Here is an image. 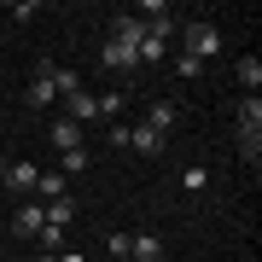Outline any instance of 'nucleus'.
<instances>
[{"label":"nucleus","mask_w":262,"mask_h":262,"mask_svg":"<svg viewBox=\"0 0 262 262\" xmlns=\"http://www.w3.org/2000/svg\"><path fill=\"white\" fill-rule=\"evenodd\" d=\"M35 175H41V169H35V163H24V158L0 169V181H6L12 192H18V204H24V192H35Z\"/></svg>","instance_id":"4"},{"label":"nucleus","mask_w":262,"mask_h":262,"mask_svg":"<svg viewBox=\"0 0 262 262\" xmlns=\"http://www.w3.org/2000/svg\"><path fill=\"white\" fill-rule=\"evenodd\" d=\"M35 198H41V204H58V198H70V192H64V175L41 169V175H35Z\"/></svg>","instance_id":"10"},{"label":"nucleus","mask_w":262,"mask_h":262,"mask_svg":"<svg viewBox=\"0 0 262 262\" xmlns=\"http://www.w3.org/2000/svg\"><path fill=\"white\" fill-rule=\"evenodd\" d=\"M181 41H187V47H181V53H192L198 64L222 53V29H215L210 18H198V24H187V29H181Z\"/></svg>","instance_id":"2"},{"label":"nucleus","mask_w":262,"mask_h":262,"mask_svg":"<svg viewBox=\"0 0 262 262\" xmlns=\"http://www.w3.org/2000/svg\"><path fill=\"white\" fill-rule=\"evenodd\" d=\"M53 146H58V151H82V122L58 117V122H53Z\"/></svg>","instance_id":"9"},{"label":"nucleus","mask_w":262,"mask_h":262,"mask_svg":"<svg viewBox=\"0 0 262 262\" xmlns=\"http://www.w3.org/2000/svg\"><path fill=\"white\" fill-rule=\"evenodd\" d=\"M88 163H94V151H88V146H82V151H64V175H82Z\"/></svg>","instance_id":"20"},{"label":"nucleus","mask_w":262,"mask_h":262,"mask_svg":"<svg viewBox=\"0 0 262 262\" xmlns=\"http://www.w3.org/2000/svg\"><path fill=\"white\" fill-rule=\"evenodd\" d=\"M163 53H169V35H151V29H146V41H140V64H163Z\"/></svg>","instance_id":"14"},{"label":"nucleus","mask_w":262,"mask_h":262,"mask_svg":"<svg viewBox=\"0 0 262 262\" xmlns=\"http://www.w3.org/2000/svg\"><path fill=\"white\" fill-rule=\"evenodd\" d=\"M122 105H128V94H117V88H111V94H94V111L99 117H117Z\"/></svg>","instance_id":"18"},{"label":"nucleus","mask_w":262,"mask_h":262,"mask_svg":"<svg viewBox=\"0 0 262 262\" xmlns=\"http://www.w3.org/2000/svg\"><path fill=\"white\" fill-rule=\"evenodd\" d=\"M105 64H117V70H140V47H128V41H105Z\"/></svg>","instance_id":"7"},{"label":"nucleus","mask_w":262,"mask_h":262,"mask_svg":"<svg viewBox=\"0 0 262 262\" xmlns=\"http://www.w3.org/2000/svg\"><path fill=\"white\" fill-rule=\"evenodd\" d=\"M35 239H41V251H58V245H64V227H41Z\"/></svg>","instance_id":"21"},{"label":"nucleus","mask_w":262,"mask_h":262,"mask_svg":"<svg viewBox=\"0 0 262 262\" xmlns=\"http://www.w3.org/2000/svg\"><path fill=\"white\" fill-rule=\"evenodd\" d=\"M128 146L140 151V158H158V151H163V134H151L146 122H140V128H128Z\"/></svg>","instance_id":"11"},{"label":"nucleus","mask_w":262,"mask_h":262,"mask_svg":"<svg viewBox=\"0 0 262 262\" xmlns=\"http://www.w3.org/2000/svg\"><path fill=\"white\" fill-rule=\"evenodd\" d=\"M41 227H47V210H41V204H18V215H12V233H18V239H35Z\"/></svg>","instance_id":"5"},{"label":"nucleus","mask_w":262,"mask_h":262,"mask_svg":"<svg viewBox=\"0 0 262 262\" xmlns=\"http://www.w3.org/2000/svg\"><path fill=\"white\" fill-rule=\"evenodd\" d=\"M175 111H181L175 99H158V105L146 111V128H151V134H163V140H169V128H175Z\"/></svg>","instance_id":"8"},{"label":"nucleus","mask_w":262,"mask_h":262,"mask_svg":"<svg viewBox=\"0 0 262 262\" xmlns=\"http://www.w3.org/2000/svg\"><path fill=\"white\" fill-rule=\"evenodd\" d=\"M239 88H245V94H256V88H262V64H256V58H239Z\"/></svg>","instance_id":"16"},{"label":"nucleus","mask_w":262,"mask_h":262,"mask_svg":"<svg viewBox=\"0 0 262 262\" xmlns=\"http://www.w3.org/2000/svg\"><path fill=\"white\" fill-rule=\"evenodd\" d=\"M122 262H128V256H122Z\"/></svg>","instance_id":"25"},{"label":"nucleus","mask_w":262,"mask_h":262,"mask_svg":"<svg viewBox=\"0 0 262 262\" xmlns=\"http://www.w3.org/2000/svg\"><path fill=\"white\" fill-rule=\"evenodd\" d=\"M181 187H187V192H204V187H210V169H204V163H192L187 175H181Z\"/></svg>","instance_id":"19"},{"label":"nucleus","mask_w":262,"mask_h":262,"mask_svg":"<svg viewBox=\"0 0 262 262\" xmlns=\"http://www.w3.org/2000/svg\"><path fill=\"white\" fill-rule=\"evenodd\" d=\"M0 169H6V158H0Z\"/></svg>","instance_id":"24"},{"label":"nucleus","mask_w":262,"mask_h":262,"mask_svg":"<svg viewBox=\"0 0 262 262\" xmlns=\"http://www.w3.org/2000/svg\"><path fill=\"white\" fill-rule=\"evenodd\" d=\"M111 35H117V41H128V47H140V41H146V24H140V18H117Z\"/></svg>","instance_id":"15"},{"label":"nucleus","mask_w":262,"mask_h":262,"mask_svg":"<svg viewBox=\"0 0 262 262\" xmlns=\"http://www.w3.org/2000/svg\"><path fill=\"white\" fill-rule=\"evenodd\" d=\"M41 210H47V227H70V222H76V204H70V198H58V204H41Z\"/></svg>","instance_id":"17"},{"label":"nucleus","mask_w":262,"mask_h":262,"mask_svg":"<svg viewBox=\"0 0 262 262\" xmlns=\"http://www.w3.org/2000/svg\"><path fill=\"white\" fill-rule=\"evenodd\" d=\"M233 134H239V151L256 163V158H262V99H256V94H245L239 117H233Z\"/></svg>","instance_id":"1"},{"label":"nucleus","mask_w":262,"mask_h":262,"mask_svg":"<svg viewBox=\"0 0 262 262\" xmlns=\"http://www.w3.org/2000/svg\"><path fill=\"white\" fill-rule=\"evenodd\" d=\"M128 262H163V239L158 233H134L128 239Z\"/></svg>","instance_id":"6"},{"label":"nucleus","mask_w":262,"mask_h":262,"mask_svg":"<svg viewBox=\"0 0 262 262\" xmlns=\"http://www.w3.org/2000/svg\"><path fill=\"white\" fill-rule=\"evenodd\" d=\"M53 94H58V99H70V94H82V76H76L70 64H53Z\"/></svg>","instance_id":"13"},{"label":"nucleus","mask_w":262,"mask_h":262,"mask_svg":"<svg viewBox=\"0 0 262 262\" xmlns=\"http://www.w3.org/2000/svg\"><path fill=\"white\" fill-rule=\"evenodd\" d=\"M24 105H29V111H47V105H58V94H53V58H35V76H29Z\"/></svg>","instance_id":"3"},{"label":"nucleus","mask_w":262,"mask_h":262,"mask_svg":"<svg viewBox=\"0 0 262 262\" xmlns=\"http://www.w3.org/2000/svg\"><path fill=\"white\" fill-rule=\"evenodd\" d=\"M175 70H181V76H198V70H204V64H198L192 53H175Z\"/></svg>","instance_id":"22"},{"label":"nucleus","mask_w":262,"mask_h":262,"mask_svg":"<svg viewBox=\"0 0 262 262\" xmlns=\"http://www.w3.org/2000/svg\"><path fill=\"white\" fill-rule=\"evenodd\" d=\"M128 239H134V233H111V262H122V256H128Z\"/></svg>","instance_id":"23"},{"label":"nucleus","mask_w":262,"mask_h":262,"mask_svg":"<svg viewBox=\"0 0 262 262\" xmlns=\"http://www.w3.org/2000/svg\"><path fill=\"white\" fill-rule=\"evenodd\" d=\"M64 117H70V122H94V117H99V111H94V94H88V88L70 94V99H64Z\"/></svg>","instance_id":"12"}]
</instances>
